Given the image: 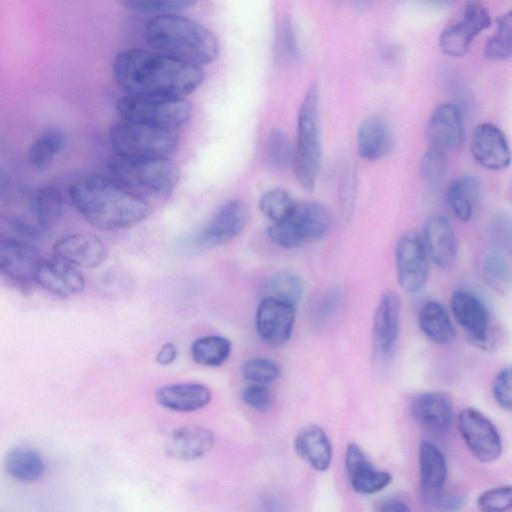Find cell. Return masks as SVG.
<instances>
[{
  "label": "cell",
  "mask_w": 512,
  "mask_h": 512,
  "mask_svg": "<svg viewBox=\"0 0 512 512\" xmlns=\"http://www.w3.org/2000/svg\"><path fill=\"white\" fill-rule=\"evenodd\" d=\"M112 67L118 86L135 96L184 98L205 76L201 67L138 48L119 51Z\"/></svg>",
  "instance_id": "6da1fadb"
},
{
  "label": "cell",
  "mask_w": 512,
  "mask_h": 512,
  "mask_svg": "<svg viewBox=\"0 0 512 512\" xmlns=\"http://www.w3.org/2000/svg\"><path fill=\"white\" fill-rule=\"evenodd\" d=\"M78 213L102 230L131 227L145 220L151 205L112 177L87 175L75 181L69 190Z\"/></svg>",
  "instance_id": "7a4b0ae2"
},
{
  "label": "cell",
  "mask_w": 512,
  "mask_h": 512,
  "mask_svg": "<svg viewBox=\"0 0 512 512\" xmlns=\"http://www.w3.org/2000/svg\"><path fill=\"white\" fill-rule=\"evenodd\" d=\"M144 38L153 51L198 67L213 61L219 51L211 30L174 13L150 17L144 26Z\"/></svg>",
  "instance_id": "3957f363"
},
{
  "label": "cell",
  "mask_w": 512,
  "mask_h": 512,
  "mask_svg": "<svg viewBox=\"0 0 512 512\" xmlns=\"http://www.w3.org/2000/svg\"><path fill=\"white\" fill-rule=\"evenodd\" d=\"M107 168L113 179L146 201L168 197L179 180V170L168 157L113 153Z\"/></svg>",
  "instance_id": "277c9868"
},
{
  "label": "cell",
  "mask_w": 512,
  "mask_h": 512,
  "mask_svg": "<svg viewBox=\"0 0 512 512\" xmlns=\"http://www.w3.org/2000/svg\"><path fill=\"white\" fill-rule=\"evenodd\" d=\"M322 163L319 121V90L310 85L302 99L297 118V145L293 167L299 184L307 191L314 188Z\"/></svg>",
  "instance_id": "5b68a950"
},
{
  "label": "cell",
  "mask_w": 512,
  "mask_h": 512,
  "mask_svg": "<svg viewBox=\"0 0 512 512\" xmlns=\"http://www.w3.org/2000/svg\"><path fill=\"white\" fill-rule=\"evenodd\" d=\"M109 141L117 154L168 157L178 140L173 130L122 119L110 127Z\"/></svg>",
  "instance_id": "8992f818"
},
{
  "label": "cell",
  "mask_w": 512,
  "mask_h": 512,
  "mask_svg": "<svg viewBox=\"0 0 512 512\" xmlns=\"http://www.w3.org/2000/svg\"><path fill=\"white\" fill-rule=\"evenodd\" d=\"M331 225L332 217L325 206L317 202H303L297 203L285 221L270 225L267 235L276 245L292 249L324 238Z\"/></svg>",
  "instance_id": "52a82bcc"
},
{
  "label": "cell",
  "mask_w": 512,
  "mask_h": 512,
  "mask_svg": "<svg viewBox=\"0 0 512 512\" xmlns=\"http://www.w3.org/2000/svg\"><path fill=\"white\" fill-rule=\"evenodd\" d=\"M124 120L175 131L187 122L191 104L185 98L124 95L116 102Z\"/></svg>",
  "instance_id": "ba28073f"
},
{
  "label": "cell",
  "mask_w": 512,
  "mask_h": 512,
  "mask_svg": "<svg viewBox=\"0 0 512 512\" xmlns=\"http://www.w3.org/2000/svg\"><path fill=\"white\" fill-rule=\"evenodd\" d=\"M458 430L470 450L481 462L497 460L502 452L499 432L493 422L481 411L466 407L457 416Z\"/></svg>",
  "instance_id": "9c48e42d"
},
{
  "label": "cell",
  "mask_w": 512,
  "mask_h": 512,
  "mask_svg": "<svg viewBox=\"0 0 512 512\" xmlns=\"http://www.w3.org/2000/svg\"><path fill=\"white\" fill-rule=\"evenodd\" d=\"M395 263L398 283L404 291L418 293L424 288L429 276V257L421 235L408 231L398 239Z\"/></svg>",
  "instance_id": "30bf717a"
},
{
  "label": "cell",
  "mask_w": 512,
  "mask_h": 512,
  "mask_svg": "<svg viewBox=\"0 0 512 512\" xmlns=\"http://www.w3.org/2000/svg\"><path fill=\"white\" fill-rule=\"evenodd\" d=\"M490 24L491 18L486 6L478 1H469L464 6L462 18L442 30L439 47L447 56H463L474 38Z\"/></svg>",
  "instance_id": "8fae6325"
},
{
  "label": "cell",
  "mask_w": 512,
  "mask_h": 512,
  "mask_svg": "<svg viewBox=\"0 0 512 512\" xmlns=\"http://www.w3.org/2000/svg\"><path fill=\"white\" fill-rule=\"evenodd\" d=\"M43 260L39 249L29 243L11 238L0 240L1 274L23 290L36 283Z\"/></svg>",
  "instance_id": "7c38bea8"
},
{
  "label": "cell",
  "mask_w": 512,
  "mask_h": 512,
  "mask_svg": "<svg viewBox=\"0 0 512 512\" xmlns=\"http://www.w3.org/2000/svg\"><path fill=\"white\" fill-rule=\"evenodd\" d=\"M295 306L266 295L256 311V331L259 338L270 346H281L291 337Z\"/></svg>",
  "instance_id": "4fadbf2b"
},
{
  "label": "cell",
  "mask_w": 512,
  "mask_h": 512,
  "mask_svg": "<svg viewBox=\"0 0 512 512\" xmlns=\"http://www.w3.org/2000/svg\"><path fill=\"white\" fill-rule=\"evenodd\" d=\"M450 307L459 326L478 347H489L490 317L485 304L474 293L456 290L450 300Z\"/></svg>",
  "instance_id": "5bb4252c"
},
{
  "label": "cell",
  "mask_w": 512,
  "mask_h": 512,
  "mask_svg": "<svg viewBox=\"0 0 512 512\" xmlns=\"http://www.w3.org/2000/svg\"><path fill=\"white\" fill-rule=\"evenodd\" d=\"M246 219L245 204L239 199L230 200L213 214L197 235L196 242L204 248L225 244L243 230Z\"/></svg>",
  "instance_id": "9a60e30c"
},
{
  "label": "cell",
  "mask_w": 512,
  "mask_h": 512,
  "mask_svg": "<svg viewBox=\"0 0 512 512\" xmlns=\"http://www.w3.org/2000/svg\"><path fill=\"white\" fill-rule=\"evenodd\" d=\"M471 152L474 159L489 170L506 169L512 161V152L505 134L499 127L488 122L476 126Z\"/></svg>",
  "instance_id": "2e32d148"
},
{
  "label": "cell",
  "mask_w": 512,
  "mask_h": 512,
  "mask_svg": "<svg viewBox=\"0 0 512 512\" xmlns=\"http://www.w3.org/2000/svg\"><path fill=\"white\" fill-rule=\"evenodd\" d=\"M410 411L422 428L433 433L448 430L454 418L452 400L443 391H425L417 394L411 401Z\"/></svg>",
  "instance_id": "e0dca14e"
},
{
  "label": "cell",
  "mask_w": 512,
  "mask_h": 512,
  "mask_svg": "<svg viewBox=\"0 0 512 512\" xmlns=\"http://www.w3.org/2000/svg\"><path fill=\"white\" fill-rule=\"evenodd\" d=\"M215 437L213 432L200 425H186L173 429L166 438V454L179 461H194L211 451Z\"/></svg>",
  "instance_id": "ac0fdd59"
},
{
  "label": "cell",
  "mask_w": 512,
  "mask_h": 512,
  "mask_svg": "<svg viewBox=\"0 0 512 512\" xmlns=\"http://www.w3.org/2000/svg\"><path fill=\"white\" fill-rule=\"evenodd\" d=\"M55 257L73 266L95 268L107 258V248L95 235L74 233L62 237L53 246Z\"/></svg>",
  "instance_id": "d6986e66"
},
{
  "label": "cell",
  "mask_w": 512,
  "mask_h": 512,
  "mask_svg": "<svg viewBox=\"0 0 512 512\" xmlns=\"http://www.w3.org/2000/svg\"><path fill=\"white\" fill-rule=\"evenodd\" d=\"M422 240L429 259L439 268L454 264L458 244L450 221L443 215H433L426 221Z\"/></svg>",
  "instance_id": "ffe728a7"
},
{
  "label": "cell",
  "mask_w": 512,
  "mask_h": 512,
  "mask_svg": "<svg viewBox=\"0 0 512 512\" xmlns=\"http://www.w3.org/2000/svg\"><path fill=\"white\" fill-rule=\"evenodd\" d=\"M464 128L461 112L452 103H442L432 112L426 127L430 148L446 152L461 144Z\"/></svg>",
  "instance_id": "44dd1931"
},
{
  "label": "cell",
  "mask_w": 512,
  "mask_h": 512,
  "mask_svg": "<svg viewBox=\"0 0 512 512\" xmlns=\"http://www.w3.org/2000/svg\"><path fill=\"white\" fill-rule=\"evenodd\" d=\"M345 466L351 486L359 494L378 493L392 482V475L376 469L356 443H349L347 446Z\"/></svg>",
  "instance_id": "7402d4cb"
},
{
  "label": "cell",
  "mask_w": 512,
  "mask_h": 512,
  "mask_svg": "<svg viewBox=\"0 0 512 512\" xmlns=\"http://www.w3.org/2000/svg\"><path fill=\"white\" fill-rule=\"evenodd\" d=\"M43 289L58 297L67 298L83 292L82 273L70 263L57 257L44 259L36 277Z\"/></svg>",
  "instance_id": "603a6c76"
},
{
  "label": "cell",
  "mask_w": 512,
  "mask_h": 512,
  "mask_svg": "<svg viewBox=\"0 0 512 512\" xmlns=\"http://www.w3.org/2000/svg\"><path fill=\"white\" fill-rule=\"evenodd\" d=\"M419 469L422 496L428 505H438L447 478V464L443 453L431 442L419 447Z\"/></svg>",
  "instance_id": "cb8c5ba5"
},
{
  "label": "cell",
  "mask_w": 512,
  "mask_h": 512,
  "mask_svg": "<svg viewBox=\"0 0 512 512\" xmlns=\"http://www.w3.org/2000/svg\"><path fill=\"white\" fill-rule=\"evenodd\" d=\"M401 300L393 292L385 293L379 301L373 317L374 343L384 356L390 355L400 332Z\"/></svg>",
  "instance_id": "d4e9b609"
},
{
  "label": "cell",
  "mask_w": 512,
  "mask_h": 512,
  "mask_svg": "<svg viewBox=\"0 0 512 512\" xmlns=\"http://www.w3.org/2000/svg\"><path fill=\"white\" fill-rule=\"evenodd\" d=\"M161 407L176 412H192L209 404L211 390L201 383H174L158 388L154 395Z\"/></svg>",
  "instance_id": "484cf974"
},
{
  "label": "cell",
  "mask_w": 512,
  "mask_h": 512,
  "mask_svg": "<svg viewBox=\"0 0 512 512\" xmlns=\"http://www.w3.org/2000/svg\"><path fill=\"white\" fill-rule=\"evenodd\" d=\"M296 453L317 471H326L332 460V446L326 432L318 425L303 427L294 440Z\"/></svg>",
  "instance_id": "4316f807"
},
{
  "label": "cell",
  "mask_w": 512,
  "mask_h": 512,
  "mask_svg": "<svg viewBox=\"0 0 512 512\" xmlns=\"http://www.w3.org/2000/svg\"><path fill=\"white\" fill-rule=\"evenodd\" d=\"M392 145V133L387 122L380 116L363 120L357 132V150L367 160L383 157Z\"/></svg>",
  "instance_id": "83f0119b"
},
{
  "label": "cell",
  "mask_w": 512,
  "mask_h": 512,
  "mask_svg": "<svg viewBox=\"0 0 512 512\" xmlns=\"http://www.w3.org/2000/svg\"><path fill=\"white\" fill-rule=\"evenodd\" d=\"M31 223L35 233L49 229L60 219L63 210V198L55 185L38 188L29 204Z\"/></svg>",
  "instance_id": "f1b7e54d"
},
{
  "label": "cell",
  "mask_w": 512,
  "mask_h": 512,
  "mask_svg": "<svg viewBox=\"0 0 512 512\" xmlns=\"http://www.w3.org/2000/svg\"><path fill=\"white\" fill-rule=\"evenodd\" d=\"M418 323L423 334L435 344L449 345L455 340L456 331L448 311L436 300L427 301L421 306Z\"/></svg>",
  "instance_id": "f546056e"
},
{
  "label": "cell",
  "mask_w": 512,
  "mask_h": 512,
  "mask_svg": "<svg viewBox=\"0 0 512 512\" xmlns=\"http://www.w3.org/2000/svg\"><path fill=\"white\" fill-rule=\"evenodd\" d=\"M4 465L10 476L23 482L36 481L45 471V463L41 455L27 447L10 449L5 456Z\"/></svg>",
  "instance_id": "4dcf8cb0"
},
{
  "label": "cell",
  "mask_w": 512,
  "mask_h": 512,
  "mask_svg": "<svg viewBox=\"0 0 512 512\" xmlns=\"http://www.w3.org/2000/svg\"><path fill=\"white\" fill-rule=\"evenodd\" d=\"M479 188L476 178L470 175L455 179L448 187L446 192L448 205L460 221L467 222L472 217Z\"/></svg>",
  "instance_id": "1f68e13d"
},
{
  "label": "cell",
  "mask_w": 512,
  "mask_h": 512,
  "mask_svg": "<svg viewBox=\"0 0 512 512\" xmlns=\"http://www.w3.org/2000/svg\"><path fill=\"white\" fill-rule=\"evenodd\" d=\"M232 344L226 337L208 335L196 339L191 345V355L199 365L217 367L230 357Z\"/></svg>",
  "instance_id": "d6a6232c"
},
{
  "label": "cell",
  "mask_w": 512,
  "mask_h": 512,
  "mask_svg": "<svg viewBox=\"0 0 512 512\" xmlns=\"http://www.w3.org/2000/svg\"><path fill=\"white\" fill-rule=\"evenodd\" d=\"M66 143L60 130H49L36 138L28 149V161L34 168L43 170L51 165Z\"/></svg>",
  "instance_id": "836d02e7"
},
{
  "label": "cell",
  "mask_w": 512,
  "mask_h": 512,
  "mask_svg": "<svg viewBox=\"0 0 512 512\" xmlns=\"http://www.w3.org/2000/svg\"><path fill=\"white\" fill-rule=\"evenodd\" d=\"M484 56L494 61L512 57V8L498 19L495 33L484 46Z\"/></svg>",
  "instance_id": "e575fe53"
},
{
  "label": "cell",
  "mask_w": 512,
  "mask_h": 512,
  "mask_svg": "<svg viewBox=\"0 0 512 512\" xmlns=\"http://www.w3.org/2000/svg\"><path fill=\"white\" fill-rule=\"evenodd\" d=\"M296 205L291 195L279 188L266 191L259 200L261 212L272 221V224L285 221L293 213Z\"/></svg>",
  "instance_id": "d590c367"
},
{
  "label": "cell",
  "mask_w": 512,
  "mask_h": 512,
  "mask_svg": "<svg viewBox=\"0 0 512 512\" xmlns=\"http://www.w3.org/2000/svg\"><path fill=\"white\" fill-rule=\"evenodd\" d=\"M267 290V295L296 307L302 298L303 285L296 274L290 271H281L270 278Z\"/></svg>",
  "instance_id": "8d00e7d4"
},
{
  "label": "cell",
  "mask_w": 512,
  "mask_h": 512,
  "mask_svg": "<svg viewBox=\"0 0 512 512\" xmlns=\"http://www.w3.org/2000/svg\"><path fill=\"white\" fill-rule=\"evenodd\" d=\"M241 374L252 384L267 385L280 377L281 368L270 358L252 357L242 363Z\"/></svg>",
  "instance_id": "74e56055"
},
{
  "label": "cell",
  "mask_w": 512,
  "mask_h": 512,
  "mask_svg": "<svg viewBox=\"0 0 512 512\" xmlns=\"http://www.w3.org/2000/svg\"><path fill=\"white\" fill-rule=\"evenodd\" d=\"M295 150L286 134L278 128L273 129L267 138V159L277 168L293 165Z\"/></svg>",
  "instance_id": "f35d334b"
},
{
  "label": "cell",
  "mask_w": 512,
  "mask_h": 512,
  "mask_svg": "<svg viewBox=\"0 0 512 512\" xmlns=\"http://www.w3.org/2000/svg\"><path fill=\"white\" fill-rule=\"evenodd\" d=\"M483 271L492 281L500 284L512 282V262L503 248L495 247L487 252Z\"/></svg>",
  "instance_id": "ab89813d"
},
{
  "label": "cell",
  "mask_w": 512,
  "mask_h": 512,
  "mask_svg": "<svg viewBox=\"0 0 512 512\" xmlns=\"http://www.w3.org/2000/svg\"><path fill=\"white\" fill-rule=\"evenodd\" d=\"M191 0H126L122 2L128 10L155 15L171 14L195 5Z\"/></svg>",
  "instance_id": "60d3db41"
},
{
  "label": "cell",
  "mask_w": 512,
  "mask_h": 512,
  "mask_svg": "<svg viewBox=\"0 0 512 512\" xmlns=\"http://www.w3.org/2000/svg\"><path fill=\"white\" fill-rule=\"evenodd\" d=\"M481 512H507L512 509V485L498 486L482 492L477 498Z\"/></svg>",
  "instance_id": "b9f144b4"
},
{
  "label": "cell",
  "mask_w": 512,
  "mask_h": 512,
  "mask_svg": "<svg viewBox=\"0 0 512 512\" xmlns=\"http://www.w3.org/2000/svg\"><path fill=\"white\" fill-rule=\"evenodd\" d=\"M447 167L446 152L429 147L421 162V173L424 180L430 185L440 183L446 175Z\"/></svg>",
  "instance_id": "7bdbcfd3"
},
{
  "label": "cell",
  "mask_w": 512,
  "mask_h": 512,
  "mask_svg": "<svg viewBox=\"0 0 512 512\" xmlns=\"http://www.w3.org/2000/svg\"><path fill=\"white\" fill-rule=\"evenodd\" d=\"M341 299L340 290L335 288H331L319 295L310 307L312 319L319 324L325 323L337 311Z\"/></svg>",
  "instance_id": "ee69618b"
},
{
  "label": "cell",
  "mask_w": 512,
  "mask_h": 512,
  "mask_svg": "<svg viewBox=\"0 0 512 512\" xmlns=\"http://www.w3.org/2000/svg\"><path fill=\"white\" fill-rule=\"evenodd\" d=\"M495 402L504 410L512 412V365L502 368L492 384Z\"/></svg>",
  "instance_id": "f6af8a7d"
},
{
  "label": "cell",
  "mask_w": 512,
  "mask_h": 512,
  "mask_svg": "<svg viewBox=\"0 0 512 512\" xmlns=\"http://www.w3.org/2000/svg\"><path fill=\"white\" fill-rule=\"evenodd\" d=\"M242 401L257 411L267 410L273 402L272 393L265 385L250 384L241 391Z\"/></svg>",
  "instance_id": "bcb514c9"
},
{
  "label": "cell",
  "mask_w": 512,
  "mask_h": 512,
  "mask_svg": "<svg viewBox=\"0 0 512 512\" xmlns=\"http://www.w3.org/2000/svg\"><path fill=\"white\" fill-rule=\"evenodd\" d=\"M492 236L498 242V248L512 243V219L508 216L496 217L491 226Z\"/></svg>",
  "instance_id": "7dc6e473"
},
{
  "label": "cell",
  "mask_w": 512,
  "mask_h": 512,
  "mask_svg": "<svg viewBox=\"0 0 512 512\" xmlns=\"http://www.w3.org/2000/svg\"><path fill=\"white\" fill-rule=\"evenodd\" d=\"M281 51L287 58H294L297 56V44L293 30L289 24H286L282 30L280 37Z\"/></svg>",
  "instance_id": "c3c4849f"
},
{
  "label": "cell",
  "mask_w": 512,
  "mask_h": 512,
  "mask_svg": "<svg viewBox=\"0 0 512 512\" xmlns=\"http://www.w3.org/2000/svg\"><path fill=\"white\" fill-rule=\"evenodd\" d=\"M466 505V497L462 494H453L442 497L438 506L443 512H459Z\"/></svg>",
  "instance_id": "681fc988"
},
{
  "label": "cell",
  "mask_w": 512,
  "mask_h": 512,
  "mask_svg": "<svg viewBox=\"0 0 512 512\" xmlns=\"http://www.w3.org/2000/svg\"><path fill=\"white\" fill-rule=\"evenodd\" d=\"M178 355L177 346L173 342L164 343L156 354V362L160 365L172 364Z\"/></svg>",
  "instance_id": "f907efd6"
},
{
  "label": "cell",
  "mask_w": 512,
  "mask_h": 512,
  "mask_svg": "<svg viewBox=\"0 0 512 512\" xmlns=\"http://www.w3.org/2000/svg\"><path fill=\"white\" fill-rule=\"evenodd\" d=\"M379 512H411V510L403 501L392 498L382 502Z\"/></svg>",
  "instance_id": "816d5d0a"
}]
</instances>
